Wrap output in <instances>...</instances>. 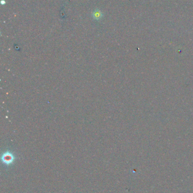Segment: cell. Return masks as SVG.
<instances>
[{"label": "cell", "instance_id": "1", "mask_svg": "<svg viewBox=\"0 0 193 193\" xmlns=\"http://www.w3.org/2000/svg\"><path fill=\"white\" fill-rule=\"evenodd\" d=\"M92 16L94 19L99 20L102 18L103 16V14L99 10H96L92 13Z\"/></svg>", "mask_w": 193, "mask_h": 193}]
</instances>
